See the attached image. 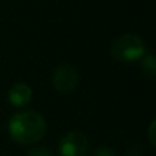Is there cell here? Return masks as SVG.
I'll return each instance as SVG.
<instances>
[{"mask_svg":"<svg viewBox=\"0 0 156 156\" xmlns=\"http://www.w3.org/2000/svg\"><path fill=\"white\" fill-rule=\"evenodd\" d=\"M148 138L156 147V119H154V121L151 122V125H149V127H148Z\"/></svg>","mask_w":156,"mask_h":156,"instance_id":"9","label":"cell"},{"mask_svg":"<svg viewBox=\"0 0 156 156\" xmlns=\"http://www.w3.org/2000/svg\"><path fill=\"white\" fill-rule=\"evenodd\" d=\"M93 156H116L115 151L108 145H100L94 149Z\"/></svg>","mask_w":156,"mask_h":156,"instance_id":"7","label":"cell"},{"mask_svg":"<svg viewBox=\"0 0 156 156\" xmlns=\"http://www.w3.org/2000/svg\"><path fill=\"white\" fill-rule=\"evenodd\" d=\"M141 70L147 77H156V55L152 52H145L141 56Z\"/></svg>","mask_w":156,"mask_h":156,"instance_id":"6","label":"cell"},{"mask_svg":"<svg viewBox=\"0 0 156 156\" xmlns=\"http://www.w3.org/2000/svg\"><path fill=\"white\" fill-rule=\"evenodd\" d=\"M89 149V141L80 130H71L63 136L59 143L60 156H86Z\"/></svg>","mask_w":156,"mask_h":156,"instance_id":"3","label":"cell"},{"mask_svg":"<svg viewBox=\"0 0 156 156\" xmlns=\"http://www.w3.org/2000/svg\"><path fill=\"white\" fill-rule=\"evenodd\" d=\"M47 132V123L43 115L36 111H21L11 116L8 133L18 144L29 145L40 141Z\"/></svg>","mask_w":156,"mask_h":156,"instance_id":"1","label":"cell"},{"mask_svg":"<svg viewBox=\"0 0 156 156\" xmlns=\"http://www.w3.org/2000/svg\"><path fill=\"white\" fill-rule=\"evenodd\" d=\"M27 156H54V154L45 147H34L29 151Z\"/></svg>","mask_w":156,"mask_h":156,"instance_id":"8","label":"cell"},{"mask_svg":"<svg viewBox=\"0 0 156 156\" xmlns=\"http://www.w3.org/2000/svg\"><path fill=\"white\" fill-rule=\"evenodd\" d=\"M32 96H33L32 89L25 82L14 83L10 88V90H8V100H10L11 104L16 105V107L27 104L32 100Z\"/></svg>","mask_w":156,"mask_h":156,"instance_id":"5","label":"cell"},{"mask_svg":"<svg viewBox=\"0 0 156 156\" xmlns=\"http://www.w3.org/2000/svg\"><path fill=\"white\" fill-rule=\"evenodd\" d=\"M78 71L70 65H60L52 74V83L60 92H70L78 83Z\"/></svg>","mask_w":156,"mask_h":156,"instance_id":"4","label":"cell"},{"mask_svg":"<svg viewBox=\"0 0 156 156\" xmlns=\"http://www.w3.org/2000/svg\"><path fill=\"white\" fill-rule=\"evenodd\" d=\"M110 52L111 56L118 62H133L145 54V44L140 36L126 33L112 41Z\"/></svg>","mask_w":156,"mask_h":156,"instance_id":"2","label":"cell"}]
</instances>
